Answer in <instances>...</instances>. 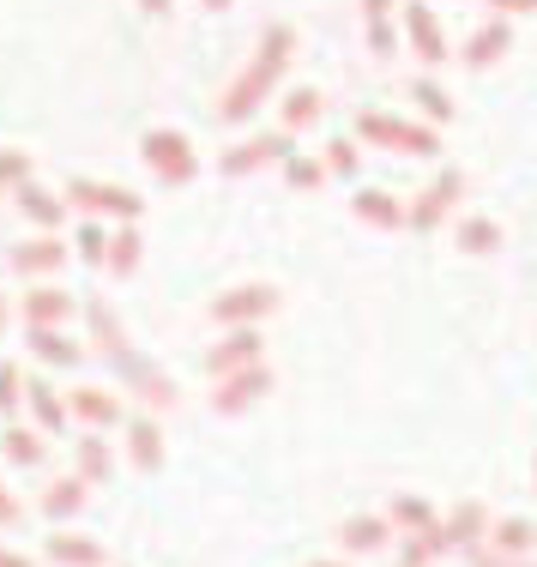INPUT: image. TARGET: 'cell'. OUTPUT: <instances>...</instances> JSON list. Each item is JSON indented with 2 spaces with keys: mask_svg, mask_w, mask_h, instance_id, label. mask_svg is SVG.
Segmentation results:
<instances>
[{
  "mask_svg": "<svg viewBox=\"0 0 537 567\" xmlns=\"http://www.w3.org/2000/svg\"><path fill=\"white\" fill-rule=\"evenodd\" d=\"M12 519H19V507H12L7 495H0V525H12Z\"/></svg>",
  "mask_w": 537,
  "mask_h": 567,
  "instance_id": "ab89813d",
  "label": "cell"
},
{
  "mask_svg": "<svg viewBox=\"0 0 537 567\" xmlns=\"http://www.w3.org/2000/svg\"><path fill=\"white\" fill-rule=\"evenodd\" d=\"M386 12H393V0H362V19L369 24H386Z\"/></svg>",
  "mask_w": 537,
  "mask_h": 567,
  "instance_id": "d590c367",
  "label": "cell"
},
{
  "mask_svg": "<svg viewBox=\"0 0 537 567\" xmlns=\"http://www.w3.org/2000/svg\"><path fill=\"white\" fill-rule=\"evenodd\" d=\"M110 266L115 272H133V266H140V236H115L110 241Z\"/></svg>",
  "mask_w": 537,
  "mask_h": 567,
  "instance_id": "83f0119b",
  "label": "cell"
},
{
  "mask_svg": "<svg viewBox=\"0 0 537 567\" xmlns=\"http://www.w3.org/2000/svg\"><path fill=\"white\" fill-rule=\"evenodd\" d=\"M411 103H417V110L435 121V127H441V121H453V97H447L441 85H428V79H417V85H411Z\"/></svg>",
  "mask_w": 537,
  "mask_h": 567,
  "instance_id": "ffe728a7",
  "label": "cell"
},
{
  "mask_svg": "<svg viewBox=\"0 0 537 567\" xmlns=\"http://www.w3.org/2000/svg\"><path fill=\"white\" fill-rule=\"evenodd\" d=\"M459 248L465 254H495L502 248V224L495 218H459Z\"/></svg>",
  "mask_w": 537,
  "mask_h": 567,
  "instance_id": "e0dca14e",
  "label": "cell"
},
{
  "mask_svg": "<svg viewBox=\"0 0 537 567\" xmlns=\"http://www.w3.org/2000/svg\"><path fill=\"white\" fill-rule=\"evenodd\" d=\"M103 248H110L103 229H85V236H79V254H85V260H103Z\"/></svg>",
  "mask_w": 537,
  "mask_h": 567,
  "instance_id": "836d02e7",
  "label": "cell"
},
{
  "mask_svg": "<svg viewBox=\"0 0 537 567\" xmlns=\"http://www.w3.org/2000/svg\"><path fill=\"white\" fill-rule=\"evenodd\" d=\"M314 567H344V561H314Z\"/></svg>",
  "mask_w": 537,
  "mask_h": 567,
  "instance_id": "7bdbcfd3",
  "label": "cell"
},
{
  "mask_svg": "<svg viewBox=\"0 0 537 567\" xmlns=\"http://www.w3.org/2000/svg\"><path fill=\"white\" fill-rule=\"evenodd\" d=\"M386 537H393V519H374V513H357V519L344 525V549H351V556H369Z\"/></svg>",
  "mask_w": 537,
  "mask_h": 567,
  "instance_id": "9a60e30c",
  "label": "cell"
},
{
  "mask_svg": "<svg viewBox=\"0 0 537 567\" xmlns=\"http://www.w3.org/2000/svg\"><path fill=\"white\" fill-rule=\"evenodd\" d=\"M79 411H85L91 423H115V416H121V404H115L110 393H97V386H91V393L79 399Z\"/></svg>",
  "mask_w": 537,
  "mask_h": 567,
  "instance_id": "d4e9b609",
  "label": "cell"
},
{
  "mask_svg": "<svg viewBox=\"0 0 537 567\" xmlns=\"http://www.w3.org/2000/svg\"><path fill=\"white\" fill-rule=\"evenodd\" d=\"M66 315V296L61 290H37L31 296V320H37V327H49V320H61Z\"/></svg>",
  "mask_w": 537,
  "mask_h": 567,
  "instance_id": "cb8c5ba5",
  "label": "cell"
},
{
  "mask_svg": "<svg viewBox=\"0 0 537 567\" xmlns=\"http://www.w3.org/2000/svg\"><path fill=\"white\" fill-rule=\"evenodd\" d=\"M507 43H514V24L507 19H489L483 31H472V43H465V61L472 66H495L507 55Z\"/></svg>",
  "mask_w": 537,
  "mask_h": 567,
  "instance_id": "30bf717a",
  "label": "cell"
},
{
  "mask_svg": "<svg viewBox=\"0 0 537 567\" xmlns=\"http://www.w3.org/2000/svg\"><path fill=\"white\" fill-rule=\"evenodd\" d=\"M465 194V175L459 169H441L435 175V187H428V194H417L405 206V224L411 229H435V224H447V212H453V199Z\"/></svg>",
  "mask_w": 537,
  "mask_h": 567,
  "instance_id": "3957f363",
  "label": "cell"
},
{
  "mask_svg": "<svg viewBox=\"0 0 537 567\" xmlns=\"http://www.w3.org/2000/svg\"><path fill=\"white\" fill-rule=\"evenodd\" d=\"M49 561H61V567H97L103 561V549L91 544V537H49Z\"/></svg>",
  "mask_w": 537,
  "mask_h": 567,
  "instance_id": "2e32d148",
  "label": "cell"
},
{
  "mask_svg": "<svg viewBox=\"0 0 537 567\" xmlns=\"http://www.w3.org/2000/svg\"><path fill=\"white\" fill-rule=\"evenodd\" d=\"M357 133L386 152H405V157H435L441 152V133L417 127V121H399V115H357Z\"/></svg>",
  "mask_w": 537,
  "mask_h": 567,
  "instance_id": "7a4b0ae2",
  "label": "cell"
},
{
  "mask_svg": "<svg viewBox=\"0 0 537 567\" xmlns=\"http://www.w3.org/2000/svg\"><path fill=\"white\" fill-rule=\"evenodd\" d=\"M211 374H230V369H260V332H248V327H236V339L224 344V350H211V362H206Z\"/></svg>",
  "mask_w": 537,
  "mask_h": 567,
  "instance_id": "8fae6325",
  "label": "cell"
},
{
  "mask_svg": "<svg viewBox=\"0 0 537 567\" xmlns=\"http://www.w3.org/2000/svg\"><path fill=\"white\" fill-rule=\"evenodd\" d=\"M531 544H537V525H531V519H502V525H489V549H495V556H507V561H526Z\"/></svg>",
  "mask_w": 537,
  "mask_h": 567,
  "instance_id": "7c38bea8",
  "label": "cell"
},
{
  "mask_svg": "<svg viewBox=\"0 0 537 567\" xmlns=\"http://www.w3.org/2000/svg\"><path fill=\"white\" fill-rule=\"evenodd\" d=\"M206 7H230V0H206Z\"/></svg>",
  "mask_w": 537,
  "mask_h": 567,
  "instance_id": "ee69618b",
  "label": "cell"
},
{
  "mask_svg": "<svg viewBox=\"0 0 537 567\" xmlns=\"http://www.w3.org/2000/svg\"><path fill=\"white\" fill-rule=\"evenodd\" d=\"M320 121V91H290L285 97V133H297V127H314Z\"/></svg>",
  "mask_w": 537,
  "mask_h": 567,
  "instance_id": "d6986e66",
  "label": "cell"
},
{
  "mask_svg": "<svg viewBox=\"0 0 537 567\" xmlns=\"http://www.w3.org/2000/svg\"><path fill=\"white\" fill-rule=\"evenodd\" d=\"M55 260H61L55 241H31V248H19V266H24V272H43V266H55Z\"/></svg>",
  "mask_w": 537,
  "mask_h": 567,
  "instance_id": "4316f807",
  "label": "cell"
},
{
  "mask_svg": "<svg viewBox=\"0 0 537 567\" xmlns=\"http://www.w3.org/2000/svg\"><path fill=\"white\" fill-rule=\"evenodd\" d=\"M489 513H483V502H459L447 513V519H441V537H447V549H477L483 537H489Z\"/></svg>",
  "mask_w": 537,
  "mask_h": 567,
  "instance_id": "8992f818",
  "label": "cell"
},
{
  "mask_svg": "<svg viewBox=\"0 0 537 567\" xmlns=\"http://www.w3.org/2000/svg\"><path fill=\"white\" fill-rule=\"evenodd\" d=\"M37 357H49V362H79V344H66L61 332H37Z\"/></svg>",
  "mask_w": 537,
  "mask_h": 567,
  "instance_id": "484cf974",
  "label": "cell"
},
{
  "mask_svg": "<svg viewBox=\"0 0 537 567\" xmlns=\"http://www.w3.org/2000/svg\"><path fill=\"white\" fill-rule=\"evenodd\" d=\"M145 164H152L164 182H194V145L182 133H145Z\"/></svg>",
  "mask_w": 537,
  "mask_h": 567,
  "instance_id": "5b68a950",
  "label": "cell"
},
{
  "mask_svg": "<svg viewBox=\"0 0 537 567\" xmlns=\"http://www.w3.org/2000/svg\"><path fill=\"white\" fill-rule=\"evenodd\" d=\"M393 525H405V532H435V507L423 502V495H399L393 502Z\"/></svg>",
  "mask_w": 537,
  "mask_h": 567,
  "instance_id": "ac0fdd59",
  "label": "cell"
},
{
  "mask_svg": "<svg viewBox=\"0 0 537 567\" xmlns=\"http://www.w3.org/2000/svg\"><path fill=\"white\" fill-rule=\"evenodd\" d=\"M31 404H37V416H43L49 429H61V423H66V411L55 404V393H49V386H31Z\"/></svg>",
  "mask_w": 537,
  "mask_h": 567,
  "instance_id": "4dcf8cb0",
  "label": "cell"
},
{
  "mask_svg": "<svg viewBox=\"0 0 537 567\" xmlns=\"http://www.w3.org/2000/svg\"><path fill=\"white\" fill-rule=\"evenodd\" d=\"M405 37H411V49H417V61H428V66L447 61V37L428 19V7H405Z\"/></svg>",
  "mask_w": 537,
  "mask_h": 567,
  "instance_id": "ba28073f",
  "label": "cell"
},
{
  "mask_svg": "<svg viewBox=\"0 0 537 567\" xmlns=\"http://www.w3.org/2000/svg\"><path fill=\"white\" fill-rule=\"evenodd\" d=\"M103 465H110V458H103V447L91 441V447H85V477H103Z\"/></svg>",
  "mask_w": 537,
  "mask_h": 567,
  "instance_id": "74e56055",
  "label": "cell"
},
{
  "mask_svg": "<svg viewBox=\"0 0 537 567\" xmlns=\"http://www.w3.org/2000/svg\"><path fill=\"white\" fill-rule=\"evenodd\" d=\"M272 308H278L272 284H241V290H230V296H218V302H211V320H224V327H248V320L272 315Z\"/></svg>",
  "mask_w": 537,
  "mask_h": 567,
  "instance_id": "277c9868",
  "label": "cell"
},
{
  "mask_svg": "<svg viewBox=\"0 0 537 567\" xmlns=\"http://www.w3.org/2000/svg\"><path fill=\"white\" fill-rule=\"evenodd\" d=\"M0 175H24V157H0Z\"/></svg>",
  "mask_w": 537,
  "mask_h": 567,
  "instance_id": "f35d334b",
  "label": "cell"
},
{
  "mask_svg": "<svg viewBox=\"0 0 537 567\" xmlns=\"http://www.w3.org/2000/svg\"><path fill=\"white\" fill-rule=\"evenodd\" d=\"M351 206H357L362 224H381V229H399V224H405V206H399L393 194H381V187H362Z\"/></svg>",
  "mask_w": 537,
  "mask_h": 567,
  "instance_id": "5bb4252c",
  "label": "cell"
},
{
  "mask_svg": "<svg viewBox=\"0 0 537 567\" xmlns=\"http://www.w3.org/2000/svg\"><path fill=\"white\" fill-rule=\"evenodd\" d=\"M369 49H374V55H393V31H386V24H369Z\"/></svg>",
  "mask_w": 537,
  "mask_h": 567,
  "instance_id": "e575fe53",
  "label": "cell"
},
{
  "mask_svg": "<svg viewBox=\"0 0 537 567\" xmlns=\"http://www.w3.org/2000/svg\"><path fill=\"white\" fill-rule=\"evenodd\" d=\"M0 447H7L12 465H37V458H43V447H37V435H24V429H7V435H0Z\"/></svg>",
  "mask_w": 537,
  "mask_h": 567,
  "instance_id": "603a6c76",
  "label": "cell"
},
{
  "mask_svg": "<svg viewBox=\"0 0 537 567\" xmlns=\"http://www.w3.org/2000/svg\"><path fill=\"white\" fill-rule=\"evenodd\" d=\"M266 386H272V374H266V369H241V374H230V381L218 386V399H211V404H218L224 416H236V411H248Z\"/></svg>",
  "mask_w": 537,
  "mask_h": 567,
  "instance_id": "9c48e42d",
  "label": "cell"
},
{
  "mask_svg": "<svg viewBox=\"0 0 537 567\" xmlns=\"http://www.w3.org/2000/svg\"><path fill=\"white\" fill-rule=\"evenodd\" d=\"M169 7V0H145V12H164Z\"/></svg>",
  "mask_w": 537,
  "mask_h": 567,
  "instance_id": "b9f144b4",
  "label": "cell"
},
{
  "mask_svg": "<svg viewBox=\"0 0 537 567\" xmlns=\"http://www.w3.org/2000/svg\"><path fill=\"white\" fill-rule=\"evenodd\" d=\"M79 507H85V483H55V489L43 495L49 519H66V513H79Z\"/></svg>",
  "mask_w": 537,
  "mask_h": 567,
  "instance_id": "7402d4cb",
  "label": "cell"
},
{
  "mask_svg": "<svg viewBox=\"0 0 537 567\" xmlns=\"http://www.w3.org/2000/svg\"><path fill=\"white\" fill-rule=\"evenodd\" d=\"M73 199H79V206H91V212H115V218H140V199H133L127 187H97V182H79V187H73Z\"/></svg>",
  "mask_w": 537,
  "mask_h": 567,
  "instance_id": "4fadbf2b",
  "label": "cell"
},
{
  "mask_svg": "<svg viewBox=\"0 0 537 567\" xmlns=\"http://www.w3.org/2000/svg\"><path fill=\"white\" fill-rule=\"evenodd\" d=\"M278 157H290V133H266V140H248L236 152H224V175H248L260 164H278Z\"/></svg>",
  "mask_w": 537,
  "mask_h": 567,
  "instance_id": "52a82bcc",
  "label": "cell"
},
{
  "mask_svg": "<svg viewBox=\"0 0 537 567\" xmlns=\"http://www.w3.org/2000/svg\"><path fill=\"white\" fill-rule=\"evenodd\" d=\"M285 175H290V187H314L320 164H308V157H285Z\"/></svg>",
  "mask_w": 537,
  "mask_h": 567,
  "instance_id": "1f68e13d",
  "label": "cell"
},
{
  "mask_svg": "<svg viewBox=\"0 0 537 567\" xmlns=\"http://www.w3.org/2000/svg\"><path fill=\"white\" fill-rule=\"evenodd\" d=\"M133 465L140 471H157V458H164V441H157V423H133Z\"/></svg>",
  "mask_w": 537,
  "mask_h": 567,
  "instance_id": "44dd1931",
  "label": "cell"
},
{
  "mask_svg": "<svg viewBox=\"0 0 537 567\" xmlns=\"http://www.w3.org/2000/svg\"><path fill=\"white\" fill-rule=\"evenodd\" d=\"M290 49H297V31H290V24H272V31H266V43H260V61H254L248 73L230 85V97L218 103V115L224 121H248L254 110H260V97L278 85V73L290 66Z\"/></svg>",
  "mask_w": 537,
  "mask_h": 567,
  "instance_id": "6da1fadb",
  "label": "cell"
},
{
  "mask_svg": "<svg viewBox=\"0 0 537 567\" xmlns=\"http://www.w3.org/2000/svg\"><path fill=\"white\" fill-rule=\"evenodd\" d=\"M495 12H502V19H514V12H537V0H489Z\"/></svg>",
  "mask_w": 537,
  "mask_h": 567,
  "instance_id": "8d00e7d4",
  "label": "cell"
},
{
  "mask_svg": "<svg viewBox=\"0 0 537 567\" xmlns=\"http://www.w3.org/2000/svg\"><path fill=\"white\" fill-rule=\"evenodd\" d=\"M0 567H31L24 556H12V549H0Z\"/></svg>",
  "mask_w": 537,
  "mask_h": 567,
  "instance_id": "60d3db41",
  "label": "cell"
},
{
  "mask_svg": "<svg viewBox=\"0 0 537 567\" xmlns=\"http://www.w3.org/2000/svg\"><path fill=\"white\" fill-rule=\"evenodd\" d=\"M357 164H362V152H357L351 140H339V145L327 152V169H332V175H357Z\"/></svg>",
  "mask_w": 537,
  "mask_h": 567,
  "instance_id": "f1b7e54d",
  "label": "cell"
},
{
  "mask_svg": "<svg viewBox=\"0 0 537 567\" xmlns=\"http://www.w3.org/2000/svg\"><path fill=\"white\" fill-rule=\"evenodd\" d=\"M19 199H24V212H31L37 224H55V218H61V206H55V199H49V194H37V187H24Z\"/></svg>",
  "mask_w": 537,
  "mask_h": 567,
  "instance_id": "f546056e",
  "label": "cell"
},
{
  "mask_svg": "<svg viewBox=\"0 0 537 567\" xmlns=\"http://www.w3.org/2000/svg\"><path fill=\"white\" fill-rule=\"evenodd\" d=\"M12 399H19V374H12V362H0V411H12Z\"/></svg>",
  "mask_w": 537,
  "mask_h": 567,
  "instance_id": "d6a6232c",
  "label": "cell"
}]
</instances>
